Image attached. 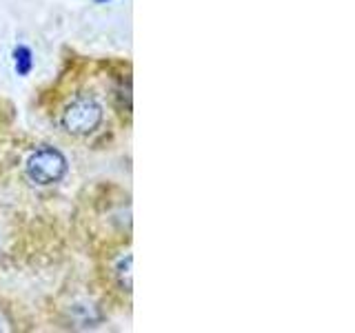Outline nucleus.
<instances>
[{"label":"nucleus","instance_id":"4","mask_svg":"<svg viewBox=\"0 0 355 333\" xmlns=\"http://www.w3.org/2000/svg\"><path fill=\"white\" fill-rule=\"evenodd\" d=\"M0 331H3V322H0Z\"/></svg>","mask_w":355,"mask_h":333},{"label":"nucleus","instance_id":"2","mask_svg":"<svg viewBox=\"0 0 355 333\" xmlns=\"http://www.w3.org/2000/svg\"><path fill=\"white\" fill-rule=\"evenodd\" d=\"M25 173L33 185L40 187L55 185L67 173V158L55 147H40L27 158Z\"/></svg>","mask_w":355,"mask_h":333},{"label":"nucleus","instance_id":"3","mask_svg":"<svg viewBox=\"0 0 355 333\" xmlns=\"http://www.w3.org/2000/svg\"><path fill=\"white\" fill-rule=\"evenodd\" d=\"M116 275H118V282L125 291H131V255H122L116 264Z\"/></svg>","mask_w":355,"mask_h":333},{"label":"nucleus","instance_id":"1","mask_svg":"<svg viewBox=\"0 0 355 333\" xmlns=\"http://www.w3.org/2000/svg\"><path fill=\"white\" fill-rule=\"evenodd\" d=\"M60 122L71 136H89L103 122V105L92 96H78L64 107Z\"/></svg>","mask_w":355,"mask_h":333}]
</instances>
